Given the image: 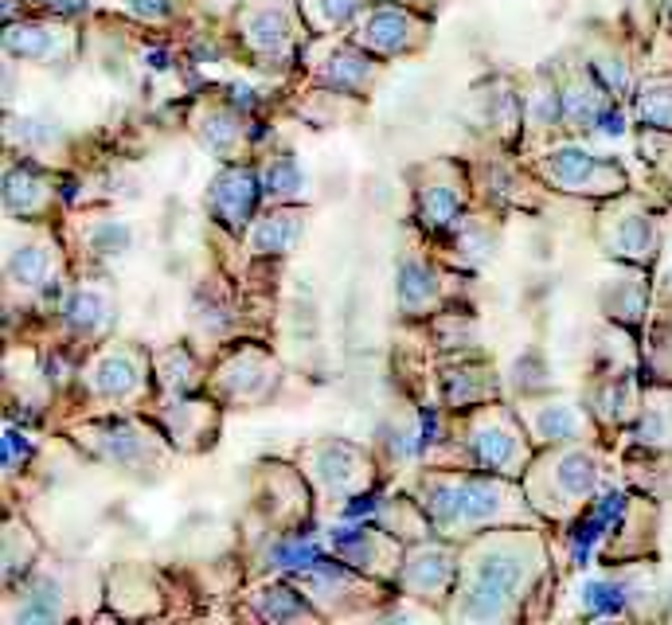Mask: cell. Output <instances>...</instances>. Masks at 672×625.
I'll use <instances>...</instances> for the list:
<instances>
[{"instance_id":"1","label":"cell","mask_w":672,"mask_h":625,"mask_svg":"<svg viewBox=\"0 0 672 625\" xmlns=\"http://www.w3.org/2000/svg\"><path fill=\"white\" fill-rule=\"evenodd\" d=\"M94 375H98V387L106 391V395H126L129 387H137V368L129 356H106L94 368Z\"/></svg>"}]
</instances>
